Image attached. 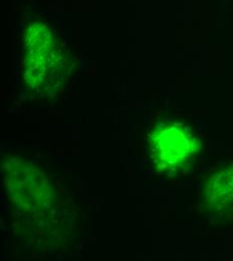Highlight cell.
<instances>
[{
	"label": "cell",
	"mask_w": 233,
	"mask_h": 261,
	"mask_svg": "<svg viewBox=\"0 0 233 261\" xmlns=\"http://www.w3.org/2000/svg\"><path fill=\"white\" fill-rule=\"evenodd\" d=\"M196 136L187 128L169 124L150 136V153L157 168L178 172L189 164L199 148Z\"/></svg>",
	"instance_id": "1"
},
{
	"label": "cell",
	"mask_w": 233,
	"mask_h": 261,
	"mask_svg": "<svg viewBox=\"0 0 233 261\" xmlns=\"http://www.w3.org/2000/svg\"><path fill=\"white\" fill-rule=\"evenodd\" d=\"M217 177L212 184L213 190L209 192L212 195L210 200L217 210L233 209V172L225 171Z\"/></svg>",
	"instance_id": "2"
}]
</instances>
